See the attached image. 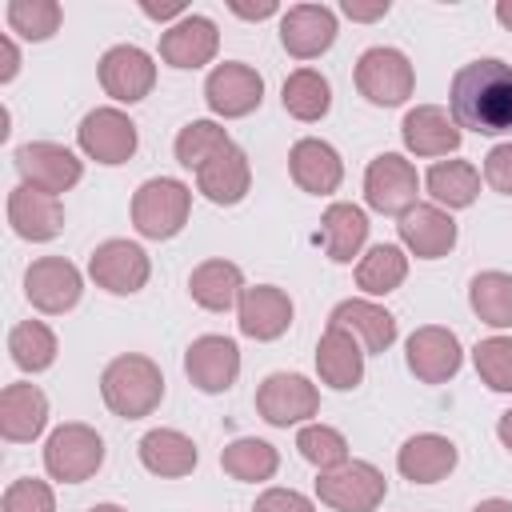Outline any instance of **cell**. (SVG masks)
<instances>
[{
	"instance_id": "1",
	"label": "cell",
	"mask_w": 512,
	"mask_h": 512,
	"mask_svg": "<svg viewBox=\"0 0 512 512\" xmlns=\"http://www.w3.org/2000/svg\"><path fill=\"white\" fill-rule=\"evenodd\" d=\"M452 120L476 136H500L512 128V64L484 56L452 76Z\"/></svg>"
},
{
	"instance_id": "2",
	"label": "cell",
	"mask_w": 512,
	"mask_h": 512,
	"mask_svg": "<svg viewBox=\"0 0 512 512\" xmlns=\"http://www.w3.org/2000/svg\"><path fill=\"white\" fill-rule=\"evenodd\" d=\"M100 396L120 420L152 416L156 404L164 400V372L156 368V360L140 352H124L108 360V368L100 372Z\"/></svg>"
},
{
	"instance_id": "3",
	"label": "cell",
	"mask_w": 512,
	"mask_h": 512,
	"mask_svg": "<svg viewBox=\"0 0 512 512\" xmlns=\"http://www.w3.org/2000/svg\"><path fill=\"white\" fill-rule=\"evenodd\" d=\"M192 212V188L172 176H152L132 196V228L144 240H172Z\"/></svg>"
},
{
	"instance_id": "4",
	"label": "cell",
	"mask_w": 512,
	"mask_h": 512,
	"mask_svg": "<svg viewBox=\"0 0 512 512\" xmlns=\"http://www.w3.org/2000/svg\"><path fill=\"white\" fill-rule=\"evenodd\" d=\"M356 88L368 104H380V108H392V104H404L416 88V72L408 64V56L400 48H388V44H376L368 52H360L356 60Z\"/></svg>"
},
{
	"instance_id": "5",
	"label": "cell",
	"mask_w": 512,
	"mask_h": 512,
	"mask_svg": "<svg viewBox=\"0 0 512 512\" xmlns=\"http://www.w3.org/2000/svg\"><path fill=\"white\" fill-rule=\"evenodd\" d=\"M104 464V440L88 424H60L44 444V468L60 484H80Z\"/></svg>"
},
{
	"instance_id": "6",
	"label": "cell",
	"mask_w": 512,
	"mask_h": 512,
	"mask_svg": "<svg viewBox=\"0 0 512 512\" xmlns=\"http://www.w3.org/2000/svg\"><path fill=\"white\" fill-rule=\"evenodd\" d=\"M384 492H388V480L368 460H344L340 468H328L316 480L320 504H328L336 512H372V508H380Z\"/></svg>"
},
{
	"instance_id": "7",
	"label": "cell",
	"mask_w": 512,
	"mask_h": 512,
	"mask_svg": "<svg viewBox=\"0 0 512 512\" xmlns=\"http://www.w3.org/2000/svg\"><path fill=\"white\" fill-rule=\"evenodd\" d=\"M12 164L20 172V184L40 188L48 196H60V192L76 188L80 176H84V160L76 152H68L64 144H52V140L20 144L16 156H12Z\"/></svg>"
},
{
	"instance_id": "8",
	"label": "cell",
	"mask_w": 512,
	"mask_h": 512,
	"mask_svg": "<svg viewBox=\"0 0 512 512\" xmlns=\"http://www.w3.org/2000/svg\"><path fill=\"white\" fill-rule=\"evenodd\" d=\"M80 292H84V276L72 260L64 256H40L28 264L24 272V296L36 312L44 316H64L80 304Z\"/></svg>"
},
{
	"instance_id": "9",
	"label": "cell",
	"mask_w": 512,
	"mask_h": 512,
	"mask_svg": "<svg viewBox=\"0 0 512 512\" xmlns=\"http://www.w3.org/2000/svg\"><path fill=\"white\" fill-rule=\"evenodd\" d=\"M256 412L272 424V428H288V424H304L308 416L320 412V392L308 376L300 372H272L260 380L256 388Z\"/></svg>"
},
{
	"instance_id": "10",
	"label": "cell",
	"mask_w": 512,
	"mask_h": 512,
	"mask_svg": "<svg viewBox=\"0 0 512 512\" xmlns=\"http://www.w3.org/2000/svg\"><path fill=\"white\" fill-rule=\"evenodd\" d=\"M416 192H420V176L412 160H404L400 152H380L364 168V200L384 216H404L416 204Z\"/></svg>"
},
{
	"instance_id": "11",
	"label": "cell",
	"mask_w": 512,
	"mask_h": 512,
	"mask_svg": "<svg viewBox=\"0 0 512 512\" xmlns=\"http://www.w3.org/2000/svg\"><path fill=\"white\" fill-rule=\"evenodd\" d=\"M76 144L96 164H124V160L136 156L140 136H136V124L128 120V112H120V108H92L80 120V128H76Z\"/></svg>"
},
{
	"instance_id": "12",
	"label": "cell",
	"mask_w": 512,
	"mask_h": 512,
	"mask_svg": "<svg viewBox=\"0 0 512 512\" xmlns=\"http://www.w3.org/2000/svg\"><path fill=\"white\" fill-rule=\"evenodd\" d=\"M88 276L96 280V288L112 292V296H132L148 284L152 264L148 252L132 240H104L96 244V252L88 256Z\"/></svg>"
},
{
	"instance_id": "13",
	"label": "cell",
	"mask_w": 512,
	"mask_h": 512,
	"mask_svg": "<svg viewBox=\"0 0 512 512\" xmlns=\"http://www.w3.org/2000/svg\"><path fill=\"white\" fill-rule=\"evenodd\" d=\"M204 100H208V108H212L216 116L236 120V116H248V112L260 108V100H264V80H260V72H256L252 64H244V60H224V64H216V68L208 72V80H204Z\"/></svg>"
},
{
	"instance_id": "14",
	"label": "cell",
	"mask_w": 512,
	"mask_h": 512,
	"mask_svg": "<svg viewBox=\"0 0 512 512\" xmlns=\"http://www.w3.org/2000/svg\"><path fill=\"white\" fill-rule=\"evenodd\" d=\"M404 360H408V372L424 384H444L460 372L464 364V352H460V340L452 328H440V324H424L408 336L404 344Z\"/></svg>"
},
{
	"instance_id": "15",
	"label": "cell",
	"mask_w": 512,
	"mask_h": 512,
	"mask_svg": "<svg viewBox=\"0 0 512 512\" xmlns=\"http://www.w3.org/2000/svg\"><path fill=\"white\" fill-rule=\"evenodd\" d=\"M100 84H104V92H108L112 100L136 104V100H144V96L152 92V84H156V64H152V56H148L144 48H136V44H116V48H108V52L100 56Z\"/></svg>"
},
{
	"instance_id": "16",
	"label": "cell",
	"mask_w": 512,
	"mask_h": 512,
	"mask_svg": "<svg viewBox=\"0 0 512 512\" xmlns=\"http://www.w3.org/2000/svg\"><path fill=\"white\" fill-rule=\"evenodd\" d=\"M280 44L296 60H312L336 44V12L328 4H292L280 16Z\"/></svg>"
},
{
	"instance_id": "17",
	"label": "cell",
	"mask_w": 512,
	"mask_h": 512,
	"mask_svg": "<svg viewBox=\"0 0 512 512\" xmlns=\"http://www.w3.org/2000/svg\"><path fill=\"white\" fill-rule=\"evenodd\" d=\"M184 372L200 392H228L240 376V348L228 336H196L184 352Z\"/></svg>"
},
{
	"instance_id": "18",
	"label": "cell",
	"mask_w": 512,
	"mask_h": 512,
	"mask_svg": "<svg viewBox=\"0 0 512 512\" xmlns=\"http://www.w3.org/2000/svg\"><path fill=\"white\" fill-rule=\"evenodd\" d=\"M8 224H12V232L20 240L44 244V240L64 232V204H60V196H48L40 188L16 184L8 192Z\"/></svg>"
},
{
	"instance_id": "19",
	"label": "cell",
	"mask_w": 512,
	"mask_h": 512,
	"mask_svg": "<svg viewBox=\"0 0 512 512\" xmlns=\"http://www.w3.org/2000/svg\"><path fill=\"white\" fill-rule=\"evenodd\" d=\"M236 324L248 340H280L292 324V296L276 284L244 288L236 304Z\"/></svg>"
},
{
	"instance_id": "20",
	"label": "cell",
	"mask_w": 512,
	"mask_h": 512,
	"mask_svg": "<svg viewBox=\"0 0 512 512\" xmlns=\"http://www.w3.org/2000/svg\"><path fill=\"white\" fill-rule=\"evenodd\" d=\"M216 48H220V32L200 12H188L184 20L168 24L160 36V60L172 68H204L212 64Z\"/></svg>"
},
{
	"instance_id": "21",
	"label": "cell",
	"mask_w": 512,
	"mask_h": 512,
	"mask_svg": "<svg viewBox=\"0 0 512 512\" xmlns=\"http://www.w3.org/2000/svg\"><path fill=\"white\" fill-rule=\"evenodd\" d=\"M396 232H400V244L420 260H440L456 244V220L436 204H412L396 220Z\"/></svg>"
},
{
	"instance_id": "22",
	"label": "cell",
	"mask_w": 512,
	"mask_h": 512,
	"mask_svg": "<svg viewBox=\"0 0 512 512\" xmlns=\"http://www.w3.org/2000/svg\"><path fill=\"white\" fill-rule=\"evenodd\" d=\"M288 172H292V180H296L304 192H312V196H332V192L340 188V180H344V160H340V152H336L328 140L304 136V140H296L292 152H288Z\"/></svg>"
},
{
	"instance_id": "23",
	"label": "cell",
	"mask_w": 512,
	"mask_h": 512,
	"mask_svg": "<svg viewBox=\"0 0 512 512\" xmlns=\"http://www.w3.org/2000/svg\"><path fill=\"white\" fill-rule=\"evenodd\" d=\"M456 460H460L456 444H452L448 436H440V432L408 436V440L400 444V452H396V468H400V476L412 480V484H440V480L456 468Z\"/></svg>"
},
{
	"instance_id": "24",
	"label": "cell",
	"mask_w": 512,
	"mask_h": 512,
	"mask_svg": "<svg viewBox=\"0 0 512 512\" xmlns=\"http://www.w3.org/2000/svg\"><path fill=\"white\" fill-rule=\"evenodd\" d=\"M404 148L412 156H448L460 148V124L440 104H416L400 124Z\"/></svg>"
},
{
	"instance_id": "25",
	"label": "cell",
	"mask_w": 512,
	"mask_h": 512,
	"mask_svg": "<svg viewBox=\"0 0 512 512\" xmlns=\"http://www.w3.org/2000/svg\"><path fill=\"white\" fill-rule=\"evenodd\" d=\"M364 356L368 352L360 348V340L352 332L328 324L324 336H320V344H316V372H320V380L328 388L348 392V388H356L364 380Z\"/></svg>"
},
{
	"instance_id": "26",
	"label": "cell",
	"mask_w": 512,
	"mask_h": 512,
	"mask_svg": "<svg viewBox=\"0 0 512 512\" xmlns=\"http://www.w3.org/2000/svg\"><path fill=\"white\" fill-rule=\"evenodd\" d=\"M196 188L212 200V204H240L252 188V168H248V152L240 144H228L224 152H216L204 168H196Z\"/></svg>"
},
{
	"instance_id": "27",
	"label": "cell",
	"mask_w": 512,
	"mask_h": 512,
	"mask_svg": "<svg viewBox=\"0 0 512 512\" xmlns=\"http://www.w3.org/2000/svg\"><path fill=\"white\" fill-rule=\"evenodd\" d=\"M48 424V396L36 384H8L0 392V436L12 444H28Z\"/></svg>"
},
{
	"instance_id": "28",
	"label": "cell",
	"mask_w": 512,
	"mask_h": 512,
	"mask_svg": "<svg viewBox=\"0 0 512 512\" xmlns=\"http://www.w3.org/2000/svg\"><path fill=\"white\" fill-rule=\"evenodd\" d=\"M328 324L352 332L360 340V348L372 356V352H388L392 340H396V316L372 300H340L328 316Z\"/></svg>"
},
{
	"instance_id": "29",
	"label": "cell",
	"mask_w": 512,
	"mask_h": 512,
	"mask_svg": "<svg viewBox=\"0 0 512 512\" xmlns=\"http://www.w3.org/2000/svg\"><path fill=\"white\" fill-rule=\"evenodd\" d=\"M188 292H192V300H196L200 308H208V312H228V308H236L240 296H244V272H240V264H232V260H204V264L192 268Z\"/></svg>"
},
{
	"instance_id": "30",
	"label": "cell",
	"mask_w": 512,
	"mask_h": 512,
	"mask_svg": "<svg viewBox=\"0 0 512 512\" xmlns=\"http://www.w3.org/2000/svg\"><path fill=\"white\" fill-rule=\"evenodd\" d=\"M196 444L176 432V428H152L140 436V464L152 472V476H164V480H180L196 468Z\"/></svg>"
},
{
	"instance_id": "31",
	"label": "cell",
	"mask_w": 512,
	"mask_h": 512,
	"mask_svg": "<svg viewBox=\"0 0 512 512\" xmlns=\"http://www.w3.org/2000/svg\"><path fill=\"white\" fill-rule=\"evenodd\" d=\"M320 232H324V252L336 264H352V256H360L364 240H368V216L356 204H328V212L320 216Z\"/></svg>"
},
{
	"instance_id": "32",
	"label": "cell",
	"mask_w": 512,
	"mask_h": 512,
	"mask_svg": "<svg viewBox=\"0 0 512 512\" xmlns=\"http://www.w3.org/2000/svg\"><path fill=\"white\" fill-rule=\"evenodd\" d=\"M424 188L436 200V208H468L480 196V172L468 160H436L424 176Z\"/></svg>"
},
{
	"instance_id": "33",
	"label": "cell",
	"mask_w": 512,
	"mask_h": 512,
	"mask_svg": "<svg viewBox=\"0 0 512 512\" xmlns=\"http://www.w3.org/2000/svg\"><path fill=\"white\" fill-rule=\"evenodd\" d=\"M280 100H284L288 116L312 124V120H320L332 108V84L316 68H296V72H288V80L280 88Z\"/></svg>"
},
{
	"instance_id": "34",
	"label": "cell",
	"mask_w": 512,
	"mask_h": 512,
	"mask_svg": "<svg viewBox=\"0 0 512 512\" xmlns=\"http://www.w3.org/2000/svg\"><path fill=\"white\" fill-rule=\"evenodd\" d=\"M404 276H408V256L400 244H372L356 264V288H364L368 296L396 292Z\"/></svg>"
},
{
	"instance_id": "35",
	"label": "cell",
	"mask_w": 512,
	"mask_h": 512,
	"mask_svg": "<svg viewBox=\"0 0 512 512\" xmlns=\"http://www.w3.org/2000/svg\"><path fill=\"white\" fill-rule=\"evenodd\" d=\"M220 468H224L232 480L260 484V480H272V476H276V468H280V452H276L268 440L240 436V440L224 444V452H220Z\"/></svg>"
},
{
	"instance_id": "36",
	"label": "cell",
	"mask_w": 512,
	"mask_h": 512,
	"mask_svg": "<svg viewBox=\"0 0 512 512\" xmlns=\"http://www.w3.org/2000/svg\"><path fill=\"white\" fill-rule=\"evenodd\" d=\"M472 312L492 328H512V276L508 272H476L468 284Z\"/></svg>"
},
{
	"instance_id": "37",
	"label": "cell",
	"mask_w": 512,
	"mask_h": 512,
	"mask_svg": "<svg viewBox=\"0 0 512 512\" xmlns=\"http://www.w3.org/2000/svg\"><path fill=\"white\" fill-rule=\"evenodd\" d=\"M8 352L20 372H44L56 360V332L44 320H24L8 332Z\"/></svg>"
},
{
	"instance_id": "38",
	"label": "cell",
	"mask_w": 512,
	"mask_h": 512,
	"mask_svg": "<svg viewBox=\"0 0 512 512\" xmlns=\"http://www.w3.org/2000/svg\"><path fill=\"white\" fill-rule=\"evenodd\" d=\"M232 140H228V132L216 124V120H192V124H184L180 128V136H176V160L184 164V168H204L216 152H224Z\"/></svg>"
},
{
	"instance_id": "39",
	"label": "cell",
	"mask_w": 512,
	"mask_h": 512,
	"mask_svg": "<svg viewBox=\"0 0 512 512\" xmlns=\"http://www.w3.org/2000/svg\"><path fill=\"white\" fill-rule=\"evenodd\" d=\"M4 16H8V28L20 32L24 40H48L64 20L56 0H8Z\"/></svg>"
},
{
	"instance_id": "40",
	"label": "cell",
	"mask_w": 512,
	"mask_h": 512,
	"mask_svg": "<svg viewBox=\"0 0 512 512\" xmlns=\"http://www.w3.org/2000/svg\"><path fill=\"white\" fill-rule=\"evenodd\" d=\"M296 448L300 456L316 468V472H328V468H340L348 460V440L328 428V424H304L300 436H296Z\"/></svg>"
},
{
	"instance_id": "41",
	"label": "cell",
	"mask_w": 512,
	"mask_h": 512,
	"mask_svg": "<svg viewBox=\"0 0 512 512\" xmlns=\"http://www.w3.org/2000/svg\"><path fill=\"white\" fill-rule=\"evenodd\" d=\"M476 376L492 392H512V336H488L472 348Z\"/></svg>"
},
{
	"instance_id": "42",
	"label": "cell",
	"mask_w": 512,
	"mask_h": 512,
	"mask_svg": "<svg viewBox=\"0 0 512 512\" xmlns=\"http://www.w3.org/2000/svg\"><path fill=\"white\" fill-rule=\"evenodd\" d=\"M0 512H56V496H52L48 480L20 476V480H12V484L4 488Z\"/></svg>"
},
{
	"instance_id": "43",
	"label": "cell",
	"mask_w": 512,
	"mask_h": 512,
	"mask_svg": "<svg viewBox=\"0 0 512 512\" xmlns=\"http://www.w3.org/2000/svg\"><path fill=\"white\" fill-rule=\"evenodd\" d=\"M484 180H488L492 192L512 196V140H508V144H496V148L484 156Z\"/></svg>"
},
{
	"instance_id": "44",
	"label": "cell",
	"mask_w": 512,
	"mask_h": 512,
	"mask_svg": "<svg viewBox=\"0 0 512 512\" xmlns=\"http://www.w3.org/2000/svg\"><path fill=\"white\" fill-rule=\"evenodd\" d=\"M252 512H316V508H312V500H308L304 492H296V488H268V492L256 496Z\"/></svg>"
},
{
	"instance_id": "45",
	"label": "cell",
	"mask_w": 512,
	"mask_h": 512,
	"mask_svg": "<svg viewBox=\"0 0 512 512\" xmlns=\"http://www.w3.org/2000/svg\"><path fill=\"white\" fill-rule=\"evenodd\" d=\"M388 0H372V4H360V0H340V12L348 16V20H380V16H388Z\"/></svg>"
},
{
	"instance_id": "46",
	"label": "cell",
	"mask_w": 512,
	"mask_h": 512,
	"mask_svg": "<svg viewBox=\"0 0 512 512\" xmlns=\"http://www.w3.org/2000/svg\"><path fill=\"white\" fill-rule=\"evenodd\" d=\"M140 12H144L148 20H160V24H164V20H172V24H176V20H184V16H188V8H184V0H172V4H156V0H140Z\"/></svg>"
},
{
	"instance_id": "47",
	"label": "cell",
	"mask_w": 512,
	"mask_h": 512,
	"mask_svg": "<svg viewBox=\"0 0 512 512\" xmlns=\"http://www.w3.org/2000/svg\"><path fill=\"white\" fill-rule=\"evenodd\" d=\"M228 8L240 16V20H264V16H276V0H260V4H244V0H228Z\"/></svg>"
},
{
	"instance_id": "48",
	"label": "cell",
	"mask_w": 512,
	"mask_h": 512,
	"mask_svg": "<svg viewBox=\"0 0 512 512\" xmlns=\"http://www.w3.org/2000/svg\"><path fill=\"white\" fill-rule=\"evenodd\" d=\"M0 84H8L16 72H20V52H16V44H12V36H0Z\"/></svg>"
},
{
	"instance_id": "49",
	"label": "cell",
	"mask_w": 512,
	"mask_h": 512,
	"mask_svg": "<svg viewBox=\"0 0 512 512\" xmlns=\"http://www.w3.org/2000/svg\"><path fill=\"white\" fill-rule=\"evenodd\" d=\"M472 512H512V500H504V496H488V500H480Z\"/></svg>"
},
{
	"instance_id": "50",
	"label": "cell",
	"mask_w": 512,
	"mask_h": 512,
	"mask_svg": "<svg viewBox=\"0 0 512 512\" xmlns=\"http://www.w3.org/2000/svg\"><path fill=\"white\" fill-rule=\"evenodd\" d=\"M496 436H500V444L512 452V408L500 416V424H496Z\"/></svg>"
},
{
	"instance_id": "51",
	"label": "cell",
	"mask_w": 512,
	"mask_h": 512,
	"mask_svg": "<svg viewBox=\"0 0 512 512\" xmlns=\"http://www.w3.org/2000/svg\"><path fill=\"white\" fill-rule=\"evenodd\" d=\"M496 20L512 32V0H500V4H496Z\"/></svg>"
},
{
	"instance_id": "52",
	"label": "cell",
	"mask_w": 512,
	"mask_h": 512,
	"mask_svg": "<svg viewBox=\"0 0 512 512\" xmlns=\"http://www.w3.org/2000/svg\"><path fill=\"white\" fill-rule=\"evenodd\" d=\"M88 512H128V508H120V504H96V508H88Z\"/></svg>"
}]
</instances>
